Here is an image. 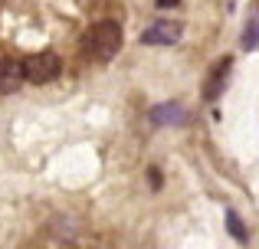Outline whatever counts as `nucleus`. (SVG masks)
Masks as SVG:
<instances>
[{"label":"nucleus","instance_id":"nucleus-6","mask_svg":"<svg viewBox=\"0 0 259 249\" xmlns=\"http://www.w3.org/2000/svg\"><path fill=\"white\" fill-rule=\"evenodd\" d=\"M227 79H230V59H220V63L210 69V79H207V85H203V98H207V102H217L223 85H227Z\"/></svg>","mask_w":259,"mask_h":249},{"label":"nucleus","instance_id":"nucleus-1","mask_svg":"<svg viewBox=\"0 0 259 249\" xmlns=\"http://www.w3.org/2000/svg\"><path fill=\"white\" fill-rule=\"evenodd\" d=\"M89 53H92L95 59H112L115 53L121 49V26L115 23V20H102V23H95L92 30H89Z\"/></svg>","mask_w":259,"mask_h":249},{"label":"nucleus","instance_id":"nucleus-7","mask_svg":"<svg viewBox=\"0 0 259 249\" xmlns=\"http://www.w3.org/2000/svg\"><path fill=\"white\" fill-rule=\"evenodd\" d=\"M227 230H230V236L236 239V243H246V226H243V220H240V213L236 210H227Z\"/></svg>","mask_w":259,"mask_h":249},{"label":"nucleus","instance_id":"nucleus-3","mask_svg":"<svg viewBox=\"0 0 259 249\" xmlns=\"http://www.w3.org/2000/svg\"><path fill=\"white\" fill-rule=\"evenodd\" d=\"M181 33H184V26L177 23V20H154V23L141 33V43H148V46H174L177 39H181Z\"/></svg>","mask_w":259,"mask_h":249},{"label":"nucleus","instance_id":"nucleus-5","mask_svg":"<svg viewBox=\"0 0 259 249\" xmlns=\"http://www.w3.org/2000/svg\"><path fill=\"white\" fill-rule=\"evenodd\" d=\"M23 79H26L23 76V63H17V59H0V95L17 92Z\"/></svg>","mask_w":259,"mask_h":249},{"label":"nucleus","instance_id":"nucleus-8","mask_svg":"<svg viewBox=\"0 0 259 249\" xmlns=\"http://www.w3.org/2000/svg\"><path fill=\"white\" fill-rule=\"evenodd\" d=\"M243 46H246V49H253V46H259V13H256V17H249V23H246V33H243Z\"/></svg>","mask_w":259,"mask_h":249},{"label":"nucleus","instance_id":"nucleus-2","mask_svg":"<svg viewBox=\"0 0 259 249\" xmlns=\"http://www.w3.org/2000/svg\"><path fill=\"white\" fill-rule=\"evenodd\" d=\"M63 72V63H59V56L56 53H33V56H26L23 59V76H26V82H36V85H43V82H53V79Z\"/></svg>","mask_w":259,"mask_h":249},{"label":"nucleus","instance_id":"nucleus-4","mask_svg":"<svg viewBox=\"0 0 259 249\" xmlns=\"http://www.w3.org/2000/svg\"><path fill=\"white\" fill-rule=\"evenodd\" d=\"M148 118H151L154 125H161V128H181V125H187L190 122V112L184 109V105H177V102H167V105H154L151 112H148Z\"/></svg>","mask_w":259,"mask_h":249},{"label":"nucleus","instance_id":"nucleus-9","mask_svg":"<svg viewBox=\"0 0 259 249\" xmlns=\"http://www.w3.org/2000/svg\"><path fill=\"white\" fill-rule=\"evenodd\" d=\"M177 4H181V0H158L161 10H171V7H177Z\"/></svg>","mask_w":259,"mask_h":249}]
</instances>
